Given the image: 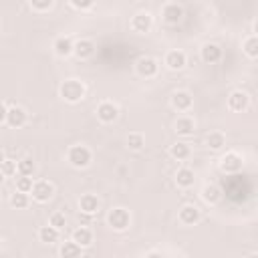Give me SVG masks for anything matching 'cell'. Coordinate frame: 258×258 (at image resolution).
<instances>
[{
  "instance_id": "18",
  "label": "cell",
  "mask_w": 258,
  "mask_h": 258,
  "mask_svg": "<svg viewBox=\"0 0 258 258\" xmlns=\"http://www.w3.org/2000/svg\"><path fill=\"white\" fill-rule=\"evenodd\" d=\"M73 40H71V36H58V38H54V42H52V48H54V54L56 56H69V54H73Z\"/></svg>"
},
{
  "instance_id": "23",
  "label": "cell",
  "mask_w": 258,
  "mask_h": 258,
  "mask_svg": "<svg viewBox=\"0 0 258 258\" xmlns=\"http://www.w3.org/2000/svg\"><path fill=\"white\" fill-rule=\"evenodd\" d=\"M58 254H60V258H81L83 248H81L79 244H75L73 240H67V242L60 244Z\"/></svg>"
},
{
  "instance_id": "40",
  "label": "cell",
  "mask_w": 258,
  "mask_h": 258,
  "mask_svg": "<svg viewBox=\"0 0 258 258\" xmlns=\"http://www.w3.org/2000/svg\"><path fill=\"white\" fill-rule=\"evenodd\" d=\"M2 181H4V175H2V173H0V183H2Z\"/></svg>"
},
{
  "instance_id": "27",
  "label": "cell",
  "mask_w": 258,
  "mask_h": 258,
  "mask_svg": "<svg viewBox=\"0 0 258 258\" xmlns=\"http://www.w3.org/2000/svg\"><path fill=\"white\" fill-rule=\"evenodd\" d=\"M16 171H18L20 175H24V177H30V175L36 171V163H34L30 157H24V159H20V161L16 163Z\"/></svg>"
},
{
  "instance_id": "4",
  "label": "cell",
  "mask_w": 258,
  "mask_h": 258,
  "mask_svg": "<svg viewBox=\"0 0 258 258\" xmlns=\"http://www.w3.org/2000/svg\"><path fill=\"white\" fill-rule=\"evenodd\" d=\"M242 165H244V159H242V155L236 153V151H228V153L220 159V169H222L224 173H228V175H236V173L242 169Z\"/></svg>"
},
{
  "instance_id": "1",
  "label": "cell",
  "mask_w": 258,
  "mask_h": 258,
  "mask_svg": "<svg viewBox=\"0 0 258 258\" xmlns=\"http://www.w3.org/2000/svg\"><path fill=\"white\" fill-rule=\"evenodd\" d=\"M58 93H60V97H62L67 103H79V101L85 99L87 89H85L83 81H79V79H67V81L60 85Z\"/></svg>"
},
{
  "instance_id": "5",
  "label": "cell",
  "mask_w": 258,
  "mask_h": 258,
  "mask_svg": "<svg viewBox=\"0 0 258 258\" xmlns=\"http://www.w3.org/2000/svg\"><path fill=\"white\" fill-rule=\"evenodd\" d=\"M30 194H32V198H34L38 204H44V202H48V200L54 196V185H52L50 181H46V179H38V181L32 183Z\"/></svg>"
},
{
  "instance_id": "25",
  "label": "cell",
  "mask_w": 258,
  "mask_h": 258,
  "mask_svg": "<svg viewBox=\"0 0 258 258\" xmlns=\"http://www.w3.org/2000/svg\"><path fill=\"white\" fill-rule=\"evenodd\" d=\"M206 145H208L212 151H220V149L226 145V137H224V133H220V131H212V133L206 137Z\"/></svg>"
},
{
  "instance_id": "29",
  "label": "cell",
  "mask_w": 258,
  "mask_h": 258,
  "mask_svg": "<svg viewBox=\"0 0 258 258\" xmlns=\"http://www.w3.org/2000/svg\"><path fill=\"white\" fill-rule=\"evenodd\" d=\"M10 206L16 208V210H22L28 206V194H22V191H14L10 196Z\"/></svg>"
},
{
  "instance_id": "31",
  "label": "cell",
  "mask_w": 258,
  "mask_h": 258,
  "mask_svg": "<svg viewBox=\"0 0 258 258\" xmlns=\"http://www.w3.org/2000/svg\"><path fill=\"white\" fill-rule=\"evenodd\" d=\"M48 226H52L54 230H62L64 226H67V216L62 214V212H54L52 216H50V220H48Z\"/></svg>"
},
{
  "instance_id": "7",
  "label": "cell",
  "mask_w": 258,
  "mask_h": 258,
  "mask_svg": "<svg viewBox=\"0 0 258 258\" xmlns=\"http://www.w3.org/2000/svg\"><path fill=\"white\" fill-rule=\"evenodd\" d=\"M161 18H163V22H167V24H177V22L183 18V8H181L177 2H167V4H163V8H161Z\"/></svg>"
},
{
  "instance_id": "6",
  "label": "cell",
  "mask_w": 258,
  "mask_h": 258,
  "mask_svg": "<svg viewBox=\"0 0 258 258\" xmlns=\"http://www.w3.org/2000/svg\"><path fill=\"white\" fill-rule=\"evenodd\" d=\"M135 71H137L139 77H143V79H151V77L157 75L159 64H157V60H155L153 56H139L137 62H135Z\"/></svg>"
},
{
  "instance_id": "38",
  "label": "cell",
  "mask_w": 258,
  "mask_h": 258,
  "mask_svg": "<svg viewBox=\"0 0 258 258\" xmlns=\"http://www.w3.org/2000/svg\"><path fill=\"white\" fill-rule=\"evenodd\" d=\"M4 159H6V157H4V151H2V149H0V163H2V161H4Z\"/></svg>"
},
{
  "instance_id": "37",
  "label": "cell",
  "mask_w": 258,
  "mask_h": 258,
  "mask_svg": "<svg viewBox=\"0 0 258 258\" xmlns=\"http://www.w3.org/2000/svg\"><path fill=\"white\" fill-rule=\"evenodd\" d=\"M147 258H161L157 252H151V254H147Z\"/></svg>"
},
{
  "instance_id": "2",
  "label": "cell",
  "mask_w": 258,
  "mask_h": 258,
  "mask_svg": "<svg viewBox=\"0 0 258 258\" xmlns=\"http://www.w3.org/2000/svg\"><path fill=\"white\" fill-rule=\"evenodd\" d=\"M67 159H69V163H71L73 167L81 169V167H87V165L91 163L93 153H91V149H89L87 145H73V147L67 151Z\"/></svg>"
},
{
  "instance_id": "15",
  "label": "cell",
  "mask_w": 258,
  "mask_h": 258,
  "mask_svg": "<svg viewBox=\"0 0 258 258\" xmlns=\"http://www.w3.org/2000/svg\"><path fill=\"white\" fill-rule=\"evenodd\" d=\"M222 198H224V191H222L220 185H216V183H208V185H204V189H202V200H204L206 204L216 206Z\"/></svg>"
},
{
  "instance_id": "19",
  "label": "cell",
  "mask_w": 258,
  "mask_h": 258,
  "mask_svg": "<svg viewBox=\"0 0 258 258\" xmlns=\"http://www.w3.org/2000/svg\"><path fill=\"white\" fill-rule=\"evenodd\" d=\"M194 181H196V175H194V171L189 167H179L175 171V183H177V187L187 189V187L194 185Z\"/></svg>"
},
{
  "instance_id": "41",
  "label": "cell",
  "mask_w": 258,
  "mask_h": 258,
  "mask_svg": "<svg viewBox=\"0 0 258 258\" xmlns=\"http://www.w3.org/2000/svg\"><path fill=\"white\" fill-rule=\"evenodd\" d=\"M0 250H2V238H0Z\"/></svg>"
},
{
  "instance_id": "8",
  "label": "cell",
  "mask_w": 258,
  "mask_h": 258,
  "mask_svg": "<svg viewBox=\"0 0 258 258\" xmlns=\"http://www.w3.org/2000/svg\"><path fill=\"white\" fill-rule=\"evenodd\" d=\"M95 50H97V46H95V42L89 40V38H81V40H77V42L73 44V54H75L79 60L91 58V56L95 54Z\"/></svg>"
},
{
  "instance_id": "12",
  "label": "cell",
  "mask_w": 258,
  "mask_h": 258,
  "mask_svg": "<svg viewBox=\"0 0 258 258\" xmlns=\"http://www.w3.org/2000/svg\"><path fill=\"white\" fill-rule=\"evenodd\" d=\"M151 24H153V18H151V14L149 12H137L133 18H131V28L135 30V32H149V28H151Z\"/></svg>"
},
{
  "instance_id": "39",
  "label": "cell",
  "mask_w": 258,
  "mask_h": 258,
  "mask_svg": "<svg viewBox=\"0 0 258 258\" xmlns=\"http://www.w3.org/2000/svg\"><path fill=\"white\" fill-rule=\"evenodd\" d=\"M248 258H258V254H250V256H248Z\"/></svg>"
},
{
  "instance_id": "24",
  "label": "cell",
  "mask_w": 258,
  "mask_h": 258,
  "mask_svg": "<svg viewBox=\"0 0 258 258\" xmlns=\"http://www.w3.org/2000/svg\"><path fill=\"white\" fill-rule=\"evenodd\" d=\"M189 153H191V149H189V145H187L185 141H177V143H173V145L169 147V155H171L173 159H177V161L187 159Z\"/></svg>"
},
{
  "instance_id": "34",
  "label": "cell",
  "mask_w": 258,
  "mask_h": 258,
  "mask_svg": "<svg viewBox=\"0 0 258 258\" xmlns=\"http://www.w3.org/2000/svg\"><path fill=\"white\" fill-rule=\"evenodd\" d=\"M52 6H54L52 0H40V2H38V0H32V2H30V8L36 10V12H46V10H50Z\"/></svg>"
},
{
  "instance_id": "9",
  "label": "cell",
  "mask_w": 258,
  "mask_h": 258,
  "mask_svg": "<svg viewBox=\"0 0 258 258\" xmlns=\"http://www.w3.org/2000/svg\"><path fill=\"white\" fill-rule=\"evenodd\" d=\"M97 117H99L101 123H113V121H117V117H119V109H117L115 103L103 101V103H99V107H97Z\"/></svg>"
},
{
  "instance_id": "17",
  "label": "cell",
  "mask_w": 258,
  "mask_h": 258,
  "mask_svg": "<svg viewBox=\"0 0 258 258\" xmlns=\"http://www.w3.org/2000/svg\"><path fill=\"white\" fill-rule=\"evenodd\" d=\"M220 58H222V48H220L218 44L206 42V44L202 46V60H204V62L214 64V62H218Z\"/></svg>"
},
{
  "instance_id": "14",
  "label": "cell",
  "mask_w": 258,
  "mask_h": 258,
  "mask_svg": "<svg viewBox=\"0 0 258 258\" xmlns=\"http://www.w3.org/2000/svg\"><path fill=\"white\" fill-rule=\"evenodd\" d=\"M171 105H173V109H177V111L185 113V111H189V109H191L194 99H191V95H189L187 91H175V93H173V97H171Z\"/></svg>"
},
{
  "instance_id": "21",
  "label": "cell",
  "mask_w": 258,
  "mask_h": 258,
  "mask_svg": "<svg viewBox=\"0 0 258 258\" xmlns=\"http://www.w3.org/2000/svg\"><path fill=\"white\" fill-rule=\"evenodd\" d=\"M75 244H79L81 248H87L93 244V232L87 228V226H79L75 232H73V238H71Z\"/></svg>"
},
{
  "instance_id": "13",
  "label": "cell",
  "mask_w": 258,
  "mask_h": 258,
  "mask_svg": "<svg viewBox=\"0 0 258 258\" xmlns=\"http://www.w3.org/2000/svg\"><path fill=\"white\" fill-rule=\"evenodd\" d=\"M165 64H167V69H171V71H181V69L187 64V56H185L183 50H169V52L165 54Z\"/></svg>"
},
{
  "instance_id": "35",
  "label": "cell",
  "mask_w": 258,
  "mask_h": 258,
  "mask_svg": "<svg viewBox=\"0 0 258 258\" xmlns=\"http://www.w3.org/2000/svg\"><path fill=\"white\" fill-rule=\"evenodd\" d=\"M71 6H73V8H77V10H89V8H93V2H91V0H85V2L71 0Z\"/></svg>"
},
{
  "instance_id": "32",
  "label": "cell",
  "mask_w": 258,
  "mask_h": 258,
  "mask_svg": "<svg viewBox=\"0 0 258 258\" xmlns=\"http://www.w3.org/2000/svg\"><path fill=\"white\" fill-rule=\"evenodd\" d=\"M32 177H24V175H20L18 179H16V191H22V194H30V189H32Z\"/></svg>"
},
{
  "instance_id": "26",
  "label": "cell",
  "mask_w": 258,
  "mask_h": 258,
  "mask_svg": "<svg viewBox=\"0 0 258 258\" xmlns=\"http://www.w3.org/2000/svg\"><path fill=\"white\" fill-rule=\"evenodd\" d=\"M38 240L44 244H54L58 240V230H54L52 226H42L38 230Z\"/></svg>"
},
{
  "instance_id": "16",
  "label": "cell",
  "mask_w": 258,
  "mask_h": 258,
  "mask_svg": "<svg viewBox=\"0 0 258 258\" xmlns=\"http://www.w3.org/2000/svg\"><path fill=\"white\" fill-rule=\"evenodd\" d=\"M200 218H202V212H200V208H196V206H189V204H187V206H183V208L179 210V222L185 224V226L198 224Z\"/></svg>"
},
{
  "instance_id": "10",
  "label": "cell",
  "mask_w": 258,
  "mask_h": 258,
  "mask_svg": "<svg viewBox=\"0 0 258 258\" xmlns=\"http://www.w3.org/2000/svg\"><path fill=\"white\" fill-rule=\"evenodd\" d=\"M248 105H250V97H248V93H244V91H240V89L230 93V97H228V107H230L232 111L242 113V111L248 109Z\"/></svg>"
},
{
  "instance_id": "30",
  "label": "cell",
  "mask_w": 258,
  "mask_h": 258,
  "mask_svg": "<svg viewBox=\"0 0 258 258\" xmlns=\"http://www.w3.org/2000/svg\"><path fill=\"white\" fill-rule=\"evenodd\" d=\"M127 145H129V149L139 151V149L145 145V137H143L141 133H129V135H127Z\"/></svg>"
},
{
  "instance_id": "33",
  "label": "cell",
  "mask_w": 258,
  "mask_h": 258,
  "mask_svg": "<svg viewBox=\"0 0 258 258\" xmlns=\"http://www.w3.org/2000/svg\"><path fill=\"white\" fill-rule=\"evenodd\" d=\"M0 173H2L4 177L14 175V173H16V161H12V159H4V161L0 163Z\"/></svg>"
},
{
  "instance_id": "11",
  "label": "cell",
  "mask_w": 258,
  "mask_h": 258,
  "mask_svg": "<svg viewBox=\"0 0 258 258\" xmlns=\"http://www.w3.org/2000/svg\"><path fill=\"white\" fill-rule=\"evenodd\" d=\"M26 121H28V113H26L22 107H18V105L8 107V113H6V123H8L10 127L18 129V127L26 125Z\"/></svg>"
},
{
  "instance_id": "22",
  "label": "cell",
  "mask_w": 258,
  "mask_h": 258,
  "mask_svg": "<svg viewBox=\"0 0 258 258\" xmlns=\"http://www.w3.org/2000/svg\"><path fill=\"white\" fill-rule=\"evenodd\" d=\"M173 129H175V133H177V135H191V133H194V129H196V123H194V119H191V117L181 115V117H177V119H175Z\"/></svg>"
},
{
  "instance_id": "28",
  "label": "cell",
  "mask_w": 258,
  "mask_h": 258,
  "mask_svg": "<svg viewBox=\"0 0 258 258\" xmlns=\"http://www.w3.org/2000/svg\"><path fill=\"white\" fill-rule=\"evenodd\" d=\"M242 48H244V52H246L250 58H256V56H258V38H256V34L248 36V38L244 40Z\"/></svg>"
},
{
  "instance_id": "36",
  "label": "cell",
  "mask_w": 258,
  "mask_h": 258,
  "mask_svg": "<svg viewBox=\"0 0 258 258\" xmlns=\"http://www.w3.org/2000/svg\"><path fill=\"white\" fill-rule=\"evenodd\" d=\"M6 113H8V107L0 101V125H2V123H6Z\"/></svg>"
},
{
  "instance_id": "3",
  "label": "cell",
  "mask_w": 258,
  "mask_h": 258,
  "mask_svg": "<svg viewBox=\"0 0 258 258\" xmlns=\"http://www.w3.org/2000/svg\"><path fill=\"white\" fill-rule=\"evenodd\" d=\"M107 224H109L113 230H117V232L127 230L129 224H131V214H129V210H125V208H113V210L109 212V216H107Z\"/></svg>"
},
{
  "instance_id": "20",
  "label": "cell",
  "mask_w": 258,
  "mask_h": 258,
  "mask_svg": "<svg viewBox=\"0 0 258 258\" xmlns=\"http://www.w3.org/2000/svg\"><path fill=\"white\" fill-rule=\"evenodd\" d=\"M79 208H81L83 214L91 216V214L99 212V198L93 196V194H85V196H81V200H79Z\"/></svg>"
}]
</instances>
